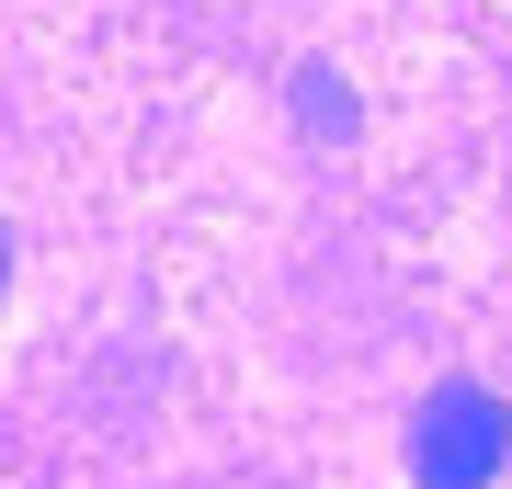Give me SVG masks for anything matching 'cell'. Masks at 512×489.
<instances>
[{"mask_svg": "<svg viewBox=\"0 0 512 489\" xmlns=\"http://www.w3.org/2000/svg\"><path fill=\"white\" fill-rule=\"evenodd\" d=\"M296 114L308 137H353V91H330V69H296Z\"/></svg>", "mask_w": 512, "mask_h": 489, "instance_id": "2", "label": "cell"}, {"mask_svg": "<svg viewBox=\"0 0 512 489\" xmlns=\"http://www.w3.org/2000/svg\"><path fill=\"white\" fill-rule=\"evenodd\" d=\"M0 285H12V228H0Z\"/></svg>", "mask_w": 512, "mask_h": 489, "instance_id": "3", "label": "cell"}, {"mask_svg": "<svg viewBox=\"0 0 512 489\" xmlns=\"http://www.w3.org/2000/svg\"><path fill=\"white\" fill-rule=\"evenodd\" d=\"M501 455H512V410L490 399V387H433L410 421V478L421 489H490L501 478Z\"/></svg>", "mask_w": 512, "mask_h": 489, "instance_id": "1", "label": "cell"}]
</instances>
